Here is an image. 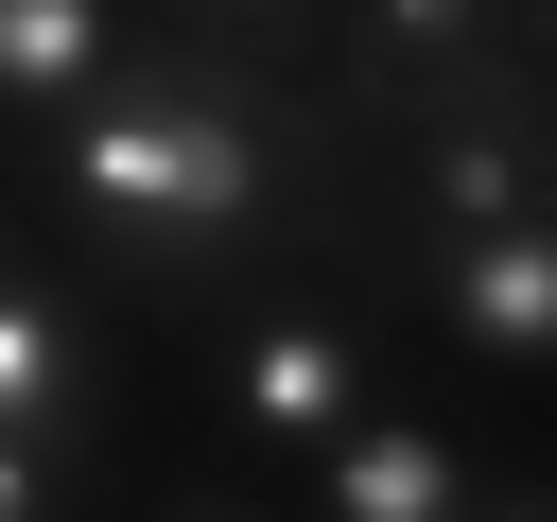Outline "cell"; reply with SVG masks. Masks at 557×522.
Returning a JSON list of instances; mask_svg holds the SVG:
<instances>
[{
    "instance_id": "6da1fadb",
    "label": "cell",
    "mask_w": 557,
    "mask_h": 522,
    "mask_svg": "<svg viewBox=\"0 0 557 522\" xmlns=\"http://www.w3.org/2000/svg\"><path fill=\"white\" fill-rule=\"evenodd\" d=\"M348 104L313 70H261L191 17H139V52L104 70V104H70L35 139V191L87 261H122L157 313H209L278 261L348 244Z\"/></svg>"
},
{
    "instance_id": "7a4b0ae2",
    "label": "cell",
    "mask_w": 557,
    "mask_h": 522,
    "mask_svg": "<svg viewBox=\"0 0 557 522\" xmlns=\"http://www.w3.org/2000/svg\"><path fill=\"white\" fill-rule=\"evenodd\" d=\"M191 331H209V400H226V435H261V452H296V470H313L348 418L400 400V383H383V331H366L348 296L244 278V296H209Z\"/></svg>"
},
{
    "instance_id": "3957f363",
    "label": "cell",
    "mask_w": 557,
    "mask_h": 522,
    "mask_svg": "<svg viewBox=\"0 0 557 522\" xmlns=\"http://www.w3.org/2000/svg\"><path fill=\"white\" fill-rule=\"evenodd\" d=\"M540 52V17L522 0H331V104H348V139L383 157L400 122H435V104H470V87H505Z\"/></svg>"
},
{
    "instance_id": "277c9868",
    "label": "cell",
    "mask_w": 557,
    "mask_h": 522,
    "mask_svg": "<svg viewBox=\"0 0 557 522\" xmlns=\"http://www.w3.org/2000/svg\"><path fill=\"white\" fill-rule=\"evenodd\" d=\"M383 209H400V261H418V244H470V226L557 209V157H540V52H522L505 87H470V104L400 122V139H383Z\"/></svg>"
},
{
    "instance_id": "5b68a950",
    "label": "cell",
    "mask_w": 557,
    "mask_h": 522,
    "mask_svg": "<svg viewBox=\"0 0 557 522\" xmlns=\"http://www.w3.org/2000/svg\"><path fill=\"white\" fill-rule=\"evenodd\" d=\"M400 278H418V313H435L470 365H505V383H540V365H557V209L470 226V244H418Z\"/></svg>"
},
{
    "instance_id": "8992f818",
    "label": "cell",
    "mask_w": 557,
    "mask_h": 522,
    "mask_svg": "<svg viewBox=\"0 0 557 522\" xmlns=\"http://www.w3.org/2000/svg\"><path fill=\"white\" fill-rule=\"evenodd\" d=\"M487 505V470L418 418V400H383V418H348L331 452H313V522H470Z\"/></svg>"
},
{
    "instance_id": "52a82bcc",
    "label": "cell",
    "mask_w": 557,
    "mask_h": 522,
    "mask_svg": "<svg viewBox=\"0 0 557 522\" xmlns=\"http://www.w3.org/2000/svg\"><path fill=\"white\" fill-rule=\"evenodd\" d=\"M139 17L157 0H0V122L52 139L70 104H104V70L139 52Z\"/></svg>"
},
{
    "instance_id": "ba28073f",
    "label": "cell",
    "mask_w": 557,
    "mask_h": 522,
    "mask_svg": "<svg viewBox=\"0 0 557 522\" xmlns=\"http://www.w3.org/2000/svg\"><path fill=\"white\" fill-rule=\"evenodd\" d=\"M87 383H104L87 313H70L35 261H0V435H70V452H87Z\"/></svg>"
},
{
    "instance_id": "9c48e42d",
    "label": "cell",
    "mask_w": 557,
    "mask_h": 522,
    "mask_svg": "<svg viewBox=\"0 0 557 522\" xmlns=\"http://www.w3.org/2000/svg\"><path fill=\"white\" fill-rule=\"evenodd\" d=\"M157 17H191V35H226L261 70H331V0H157Z\"/></svg>"
},
{
    "instance_id": "30bf717a",
    "label": "cell",
    "mask_w": 557,
    "mask_h": 522,
    "mask_svg": "<svg viewBox=\"0 0 557 522\" xmlns=\"http://www.w3.org/2000/svg\"><path fill=\"white\" fill-rule=\"evenodd\" d=\"M0 522H87V452L70 435H0Z\"/></svg>"
},
{
    "instance_id": "8fae6325",
    "label": "cell",
    "mask_w": 557,
    "mask_h": 522,
    "mask_svg": "<svg viewBox=\"0 0 557 522\" xmlns=\"http://www.w3.org/2000/svg\"><path fill=\"white\" fill-rule=\"evenodd\" d=\"M157 522H278V505H244V487H174Z\"/></svg>"
},
{
    "instance_id": "7c38bea8",
    "label": "cell",
    "mask_w": 557,
    "mask_h": 522,
    "mask_svg": "<svg viewBox=\"0 0 557 522\" xmlns=\"http://www.w3.org/2000/svg\"><path fill=\"white\" fill-rule=\"evenodd\" d=\"M470 522H557V487H487V505H470Z\"/></svg>"
},
{
    "instance_id": "4fadbf2b",
    "label": "cell",
    "mask_w": 557,
    "mask_h": 522,
    "mask_svg": "<svg viewBox=\"0 0 557 522\" xmlns=\"http://www.w3.org/2000/svg\"><path fill=\"white\" fill-rule=\"evenodd\" d=\"M540 157H557V52H540Z\"/></svg>"
},
{
    "instance_id": "5bb4252c",
    "label": "cell",
    "mask_w": 557,
    "mask_h": 522,
    "mask_svg": "<svg viewBox=\"0 0 557 522\" xmlns=\"http://www.w3.org/2000/svg\"><path fill=\"white\" fill-rule=\"evenodd\" d=\"M522 17H540V52H557V0H522Z\"/></svg>"
}]
</instances>
